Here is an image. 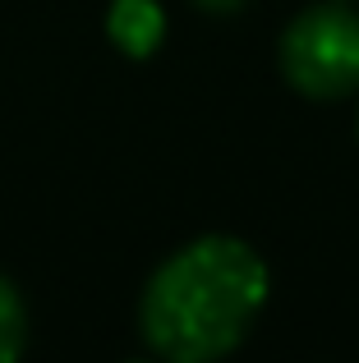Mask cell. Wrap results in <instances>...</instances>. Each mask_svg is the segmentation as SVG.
I'll return each mask as SVG.
<instances>
[{
	"instance_id": "6da1fadb",
	"label": "cell",
	"mask_w": 359,
	"mask_h": 363,
	"mask_svg": "<svg viewBox=\"0 0 359 363\" xmlns=\"http://www.w3.org/2000/svg\"><path fill=\"white\" fill-rule=\"evenodd\" d=\"M267 299V262L244 240L203 235L153 272L138 327L166 363H216L244 336Z\"/></svg>"
},
{
	"instance_id": "7a4b0ae2",
	"label": "cell",
	"mask_w": 359,
	"mask_h": 363,
	"mask_svg": "<svg viewBox=\"0 0 359 363\" xmlns=\"http://www.w3.org/2000/svg\"><path fill=\"white\" fill-rule=\"evenodd\" d=\"M281 74L314 101H336L359 88V14L314 5L281 33Z\"/></svg>"
},
{
	"instance_id": "3957f363",
	"label": "cell",
	"mask_w": 359,
	"mask_h": 363,
	"mask_svg": "<svg viewBox=\"0 0 359 363\" xmlns=\"http://www.w3.org/2000/svg\"><path fill=\"white\" fill-rule=\"evenodd\" d=\"M106 37L129 55V60H148L166 37V14L157 0H111L106 9Z\"/></svg>"
},
{
	"instance_id": "277c9868",
	"label": "cell",
	"mask_w": 359,
	"mask_h": 363,
	"mask_svg": "<svg viewBox=\"0 0 359 363\" xmlns=\"http://www.w3.org/2000/svg\"><path fill=\"white\" fill-rule=\"evenodd\" d=\"M28 345V313H23V299L18 290L0 276V363H18Z\"/></svg>"
},
{
	"instance_id": "5b68a950",
	"label": "cell",
	"mask_w": 359,
	"mask_h": 363,
	"mask_svg": "<svg viewBox=\"0 0 359 363\" xmlns=\"http://www.w3.org/2000/svg\"><path fill=\"white\" fill-rule=\"evenodd\" d=\"M194 5L203 9V14H216V18H221V14H235L244 0H194Z\"/></svg>"
}]
</instances>
